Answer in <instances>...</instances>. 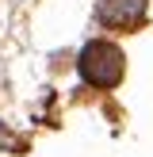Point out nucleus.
I'll return each instance as SVG.
<instances>
[{
    "instance_id": "obj_1",
    "label": "nucleus",
    "mask_w": 153,
    "mask_h": 157,
    "mask_svg": "<svg viewBox=\"0 0 153 157\" xmlns=\"http://www.w3.org/2000/svg\"><path fill=\"white\" fill-rule=\"evenodd\" d=\"M76 65H80V77L92 84V88H115V84L122 81V73H126L122 50L115 42H107V38L88 42L80 50V58H76Z\"/></svg>"
},
{
    "instance_id": "obj_2",
    "label": "nucleus",
    "mask_w": 153,
    "mask_h": 157,
    "mask_svg": "<svg viewBox=\"0 0 153 157\" xmlns=\"http://www.w3.org/2000/svg\"><path fill=\"white\" fill-rule=\"evenodd\" d=\"M96 19L107 31H138L145 23V0H99Z\"/></svg>"
}]
</instances>
